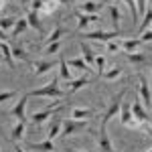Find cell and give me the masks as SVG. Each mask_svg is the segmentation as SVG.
Segmentation results:
<instances>
[{"mask_svg": "<svg viewBox=\"0 0 152 152\" xmlns=\"http://www.w3.org/2000/svg\"><path fill=\"white\" fill-rule=\"evenodd\" d=\"M128 94V89H122L120 94H116L112 97V102L107 104L104 116H102V128H107V122L114 120L116 116H120V110H122V104H124V95Z\"/></svg>", "mask_w": 152, "mask_h": 152, "instance_id": "obj_1", "label": "cell"}, {"mask_svg": "<svg viewBox=\"0 0 152 152\" xmlns=\"http://www.w3.org/2000/svg\"><path fill=\"white\" fill-rule=\"evenodd\" d=\"M65 94H67V91H63V89L59 87L57 77H53L47 85H43V87H39V89H33V91L28 94V97H31V95H37V97H53V99H55V97H63Z\"/></svg>", "mask_w": 152, "mask_h": 152, "instance_id": "obj_2", "label": "cell"}, {"mask_svg": "<svg viewBox=\"0 0 152 152\" xmlns=\"http://www.w3.org/2000/svg\"><path fill=\"white\" fill-rule=\"evenodd\" d=\"M132 114H134V118L138 120V124H140V126H144L146 134H150V130L146 128V126L150 124L152 120H150V116H148V110L144 107V104H142V102L138 99V97H136V99L132 102Z\"/></svg>", "mask_w": 152, "mask_h": 152, "instance_id": "obj_3", "label": "cell"}, {"mask_svg": "<svg viewBox=\"0 0 152 152\" xmlns=\"http://www.w3.org/2000/svg\"><path fill=\"white\" fill-rule=\"evenodd\" d=\"M120 122L130 130H142V126L138 124V120L132 114V104H122V110H120Z\"/></svg>", "mask_w": 152, "mask_h": 152, "instance_id": "obj_4", "label": "cell"}, {"mask_svg": "<svg viewBox=\"0 0 152 152\" xmlns=\"http://www.w3.org/2000/svg\"><path fill=\"white\" fill-rule=\"evenodd\" d=\"M26 104H28V94H23L20 99L14 104V107L10 110V116L16 118V122H26Z\"/></svg>", "mask_w": 152, "mask_h": 152, "instance_id": "obj_5", "label": "cell"}, {"mask_svg": "<svg viewBox=\"0 0 152 152\" xmlns=\"http://www.w3.org/2000/svg\"><path fill=\"white\" fill-rule=\"evenodd\" d=\"M138 83H140V97H142V104L146 110H152V87L150 83L146 81L144 75H138Z\"/></svg>", "mask_w": 152, "mask_h": 152, "instance_id": "obj_6", "label": "cell"}, {"mask_svg": "<svg viewBox=\"0 0 152 152\" xmlns=\"http://www.w3.org/2000/svg\"><path fill=\"white\" fill-rule=\"evenodd\" d=\"M85 126H87V122H83V120H65L63 122V130H61V138H67L71 134L83 130Z\"/></svg>", "mask_w": 152, "mask_h": 152, "instance_id": "obj_7", "label": "cell"}, {"mask_svg": "<svg viewBox=\"0 0 152 152\" xmlns=\"http://www.w3.org/2000/svg\"><path fill=\"white\" fill-rule=\"evenodd\" d=\"M120 35L118 31H94V33H85V39H94V41H99V43H110L114 41L116 37Z\"/></svg>", "mask_w": 152, "mask_h": 152, "instance_id": "obj_8", "label": "cell"}, {"mask_svg": "<svg viewBox=\"0 0 152 152\" xmlns=\"http://www.w3.org/2000/svg\"><path fill=\"white\" fill-rule=\"evenodd\" d=\"M57 61H51V59H39V61H33V71L35 75H45L47 71L55 69Z\"/></svg>", "mask_w": 152, "mask_h": 152, "instance_id": "obj_9", "label": "cell"}, {"mask_svg": "<svg viewBox=\"0 0 152 152\" xmlns=\"http://www.w3.org/2000/svg\"><path fill=\"white\" fill-rule=\"evenodd\" d=\"M75 16H77V26H79V31H83L87 24H91V23H97L99 20V16L97 14H85V12H75Z\"/></svg>", "mask_w": 152, "mask_h": 152, "instance_id": "obj_10", "label": "cell"}, {"mask_svg": "<svg viewBox=\"0 0 152 152\" xmlns=\"http://www.w3.org/2000/svg\"><path fill=\"white\" fill-rule=\"evenodd\" d=\"M142 45V39L140 37H134V39H126V41H120V49L124 53H134L136 49Z\"/></svg>", "mask_w": 152, "mask_h": 152, "instance_id": "obj_11", "label": "cell"}, {"mask_svg": "<svg viewBox=\"0 0 152 152\" xmlns=\"http://www.w3.org/2000/svg\"><path fill=\"white\" fill-rule=\"evenodd\" d=\"M53 114H55V110H49V107H45V110H41V112H35V114L28 118V120H31L33 124H39V126H41V124H45V122H47V120L53 116Z\"/></svg>", "mask_w": 152, "mask_h": 152, "instance_id": "obj_12", "label": "cell"}, {"mask_svg": "<svg viewBox=\"0 0 152 152\" xmlns=\"http://www.w3.org/2000/svg\"><path fill=\"white\" fill-rule=\"evenodd\" d=\"M104 6V2H95V0H85L81 6H79V12H85V14H97V10Z\"/></svg>", "mask_w": 152, "mask_h": 152, "instance_id": "obj_13", "label": "cell"}, {"mask_svg": "<svg viewBox=\"0 0 152 152\" xmlns=\"http://www.w3.org/2000/svg\"><path fill=\"white\" fill-rule=\"evenodd\" d=\"M99 148H102V152H114V146H112V140H110L105 128H99Z\"/></svg>", "mask_w": 152, "mask_h": 152, "instance_id": "obj_14", "label": "cell"}, {"mask_svg": "<svg viewBox=\"0 0 152 152\" xmlns=\"http://www.w3.org/2000/svg\"><path fill=\"white\" fill-rule=\"evenodd\" d=\"M0 51H2V59L6 61V65H8V67H14V55H12L10 45L4 43V41H0Z\"/></svg>", "mask_w": 152, "mask_h": 152, "instance_id": "obj_15", "label": "cell"}, {"mask_svg": "<svg viewBox=\"0 0 152 152\" xmlns=\"http://www.w3.org/2000/svg\"><path fill=\"white\" fill-rule=\"evenodd\" d=\"M26 148L37 150V152H55V142L45 140V142H39V144H26Z\"/></svg>", "mask_w": 152, "mask_h": 152, "instance_id": "obj_16", "label": "cell"}, {"mask_svg": "<svg viewBox=\"0 0 152 152\" xmlns=\"http://www.w3.org/2000/svg\"><path fill=\"white\" fill-rule=\"evenodd\" d=\"M63 35H67V28L65 26H61V24H57L55 28H53V33L49 37H45V43L47 45H51V43H57V41H61V37Z\"/></svg>", "mask_w": 152, "mask_h": 152, "instance_id": "obj_17", "label": "cell"}, {"mask_svg": "<svg viewBox=\"0 0 152 152\" xmlns=\"http://www.w3.org/2000/svg\"><path fill=\"white\" fill-rule=\"evenodd\" d=\"M59 77L61 79H67V81H71V67H69V63H67V59L63 57H59Z\"/></svg>", "mask_w": 152, "mask_h": 152, "instance_id": "obj_18", "label": "cell"}, {"mask_svg": "<svg viewBox=\"0 0 152 152\" xmlns=\"http://www.w3.org/2000/svg\"><path fill=\"white\" fill-rule=\"evenodd\" d=\"M26 20H28V26H33L35 31H39V35H43V24H41V18H39V12L31 10L26 14Z\"/></svg>", "mask_w": 152, "mask_h": 152, "instance_id": "obj_19", "label": "cell"}, {"mask_svg": "<svg viewBox=\"0 0 152 152\" xmlns=\"http://www.w3.org/2000/svg\"><path fill=\"white\" fill-rule=\"evenodd\" d=\"M79 49H81V57H83V61H85L89 67H91V65H95V57H97V55H94V51L87 47L85 43H81V45H79Z\"/></svg>", "mask_w": 152, "mask_h": 152, "instance_id": "obj_20", "label": "cell"}, {"mask_svg": "<svg viewBox=\"0 0 152 152\" xmlns=\"http://www.w3.org/2000/svg\"><path fill=\"white\" fill-rule=\"evenodd\" d=\"M61 130H63V120H53L51 128H49L47 140H55L57 136H61Z\"/></svg>", "mask_w": 152, "mask_h": 152, "instance_id": "obj_21", "label": "cell"}, {"mask_svg": "<svg viewBox=\"0 0 152 152\" xmlns=\"http://www.w3.org/2000/svg\"><path fill=\"white\" fill-rule=\"evenodd\" d=\"M87 83H91L89 77H79V79H73L69 81V89H67V94H75V91H79L83 85H87Z\"/></svg>", "mask_w": 152, "mask_h": 152, "instance_id": "obj_22", "label": "cell"}, {"mask_svg": "<svg viewBox=\"0 0 152 152\" xmlns=\"http://www.w3.org/2000/svg\"><path fill=\"white\" fill-rule=\"evenodd\" d=\"M94 116L91 110H85V107H73L71 110V120H87V118Z\"/></svg>", "mask_w": 152, "mask_h": 152, "instance_id": "obj_23", "label": "cell"}, {"mask_svg": "<svg viewBox=\"0 0 152 152\" xmlns=\"http://www.w3.org/2000/svg\"><path fill=\"white\" fill-rule=\"evenodd\" d=\"M150 26H152V8H148V10H146V14L142 16V23H140V26H138V35L146 33V31H148Z\"/></svg>", "mask_w": 152, "mask_h": 152, "instance_id": "obj_24", "label": "cell"}, {"mask_svg": "<svg viewBox=\"0 0 152 152\" xmlns=\"http://www.w3.org/2000/svg\"><path fill=\"white\" fill-rule=\"evenodd\" d=\"M24 130H26V122H16L14 128H12V140H20L24 136Z\"/></svg>", "mask_w": 152, "mask_h": 152, "instance_id": "obj_25", "label": "cell"}, {"mask_svg": "<svg viewBox=\"0 0 152 152\" xmlns=\"http://www.w3.org/2000/svg\"><path fill=\"white\" fill-rule=\"evenodd\" d=\"M18 18H14V16H0V28L6 33V31H12L14 28V24H16Z\"/></svg>", "mask_w": 152, "mask_h": 152, "instance_id": "obj_26", "label": "cell"}, {"mask_svg": "<svg viewBox=\"0 0 152 152\" xmlns=\"http://www.w3.org/2000/svg\"><path fill=\"white\" fill-rule=\"evenodd\" d=\"M110 16H112V24L120 33V20H122V14H120V8L118 6H110Z\"/></svg>", "mask_w": 152, "mask_h": 152, "instance_id": "obj_27", "label": "cell"}, {"mask_svg": "<svg viewBox=\"0 0 152 152\" xmlns=\"http://www.w3.org/2000/svg\"><path fill=\"white\" fill-rule=\"evenodd\" d=\"M26 26H28V20L26 18H18L16 24H14V28H12V37H20L26 31Z\"/></svg>", "mask_w": 152, "mask_h": 152, "instance_id": "obj_28", "label": "cell"}, {"mask_svg": "<svg viewBox=\"0 0 152 152\" xmlns=\"http://www.w3.org/2000/svg\"><path fill=\"white\" fill-rule=\"evenodd\" d=\"M67 63H69V67H73V69H79V71H89V65L83 61V59L75 57V59H67Z\"/></svg>", "mask_w": 152, "mask_h": 152, "instance_id": "obj_29", "label": "cell"}, {"mask_svg": "<svg viewBox=\"0 0 152 152\" xmlns=\"http://www.w3.org/2000/svg\"><path fill=\"white\" fill-rule=\"evenodd\" d=\"M120 75H122V67H114V69L105 71L102 77H104V79H107V81H114V79H118Z\"/></svg>", "mask_w": 152, "mask_h": 152, "instance_id": "obj_30", "label": "cell"}, {"mask_svg": "<svg viewBox=\"0 0 152 152\" xmlns=\"http://www.w3.org/2000/svg\"><path fill=\"white\" fill-rule=\"evenodd\" d=\"M124 55H126L132 63H144V61H146V55H144V53H136V51H134V53H124Z\"/></svg>", "mask_w": 152, "mask_h": 152, "instance_id": "obj_31", "label": "cell"}, {"mask_svg": "<svg viewBox=\"0 0 152 152\" xmlns=\"http://www.w3.org/2000/svg\"><path fill=\"white\" fill-rule=\"evenodd\" d=\"M61 45H63V41H57V43H51V45H47V49H45V55H57L59 49H61Z\"/></svg>", "mask_w": 152, "mask_h": 152, "instance_id": "obj_32", "label": "cell"}, {"mask_svg": "<svg viewBox=\"0 0 152 152\" xmlns=\"http://www.w3.org/2000/svg\"><path fill=\"white\" fill-rule=\"evenodd\" d=\"M57 4H59V0H51V2L45 0V6L41 8V12H43V14H51V12L57 8Z\"/></svg>", "mask_w": 152, "mask_h": 152, "instance_id": "obj_33", "label": "cell"}, {"mask_svg": "<svg viewBox=\"0 0 152 152\" xmlns=\"http://www.w3.org/2000/svg\"><path fill=\"white\" fill-rule=\"evenodd\" d=\"M12 55H14V59H20V61H28V53H26L24 49H20V47H14V49H12Z\"/></svg>", "mask_w": 152, "mask_h": 152, "instance_id": "obj_34", "label": "cell"}, {"mask_svg": "<svg viewBox=\"0 0 152 152\" xmlns=\"http://www.w3.org/2000/svg\"><path fill=\"white\" fill-rule=\"evenodd\" d=\"M104 67H105V57H104V55H97V57H95V69H97L99 75H104V73H105Z\"/></svg>", "mask_w": 152, "mask_h": 152, "instance_id": "obj_35", "label": "cell"}, {"mask_svg": "<svg viewBox=\"0 0 152 152\" xmlns=\"http://www.w3.org/2000/svg\"><path fill=\"white\" fill-rule=\"evenodd\" d=\"M16 95H18L16 89H10V91H0V104L8 102V99H12V97H16Z\"/></svg>", "mask_w": 152, "mask_h": 152, "instance_id": "obj_36", "label": "cell"}, {"mask_svg": "<svg viewBox=\"0 0 152 152\" xmlns=\"http://www.w3.org/2000/svg\"><path fill=\"white\" fill-rule=\"evenodd\" d=\"M136 8H138V16H144L148 10V0H136Z\"/></svg>", "mask_w": 152, "mask_h": 152, "instance_id": "obj_37", "label": "cell"}, {"mask_svg": "<svg viewBox=\"0 0 152 152\" xmlns=\"http://www.w3.org/2000/svg\"><path fill=\"white\" fill-rule=\"evenodd\" d=\"M45 6V0H33L31 2V10H37V12H41V8Z\"/></svg>", "mask_w": 152, "mask_h": 152, "instance_id": "obj_38", "label": "cell"}, {"mask_svg": "<svg viewBox=\"0 0 152 152\" xmlns=\"http://www.w3.org/2000/svg\"><path fill=\"white\" fill-rule=\"evenodd\" d=\"M140 39H142V43H148V41H152V28H148L146 33H142Z\"/></svg>", "mask_w": 152, "mask_h": 152, "instance_id": "obj_39", "label": "cell"}, {"mask_svg": "<svg viewBox=\"0 0 152 152\" xmlns=\"http://www.w3.org/2000/svg\"><path fill=\"white\" fill-rule=\"evenodd\" d=\"M118 49H120V41H110V43H107V51H118Z\"/></svg>", "mask_w": 152, "mask_h": 152, "instance_id": "obj_40", "label": "cell"}, {"mask_svg": "<svg viewBox=\"0 0 152 152\" xmlns=\"http://www.w3.org/2000/svg\"><path fill=\"white\" fill-rule=\"evenodd\" d=\"M6 2H8V0H0V12L4 10V6H6Z\"/></svg>", "mask_w": 152, "mask_h": 152, "instance_id": "obj_41", "label": "cell"}, {"mask_svg": "<svg viewBox=\"0 0 152 152\" xmlns=\"http://www.w3.org/2000/svg\"><path fill=\"white\" fill-rule=\"evenodd\" d=\"M0 41H6V33H4L2 28H0Z\"/></svg>", "mask_w": 152, "mask_h": 152, "instance_id": "obj_42", "label": "cell"}, {"mask_svg": "<svg viewBox=\"0 0 152 152\" xmlns=\"http://www.w3.org/2000/svg\"><path fill=\"white\" fill-rule=\"evenodd\" d=\"M14 152H24V150H23V146H18V144H16V146H14Z\"/></svg>", "mask_w": 152, "mask_h": 152, "instance_id": "obj_43", "label": "cell"}, {"mask_svg": "<svg viewBox=\"0 0 152 152\" xmlns=\"http://www.w3.org/2000/svg\"><path fill=\"white\" fill-rule=\"evenodd\" d=\"M0 136H4V130H2V128H0ZM4 138H6V136H4Z\"/></svg>", "mask_w": 152, "mask_h": 152, "instance_id": "obj_44", "label": "cell"}, {"mask_svg": "<svg viewBox=\"0 0 152 152\" xmlns=\"http://www.w3.org/2000/svg\"><path fill=\"white\" fill-rule=\"evenodd\" d=\"M59 2H73V0H59Z\"/></svg>", "mask_w": 152, "mask_h": 152, "instance_id": "obj_45", "label": "cell"}, {"mask_svg": "<svg viewBox=\"0 0 152 152\" xmlns=\"http://www.w3.org/2000/svg\"><path fill=\"white\" fill-rule=\"evenodd\" d=\"M67 152H83V150H67Z\"/></svg>", "mask_w": 152, "mask_h": 152, "instance_id": "obj_46", "label": "cell"}, {"mask_svg": "<svg viewBox=\"0 0 152 152\" xmlns=\"http://www.w3.org/2000/svg\"><path fill=\"white\" fill-rule=\"evenodd\" d=\"M20 2H33V0H20Z\"/></svg>", "mask_w": 152, "mask_h": 152, "instance_id": "obj_47", "label": "cell"}, {"mask_svg": "<svg viewBox=\"0 0 152 152\" xmlns=\"http://www.w3.org/2000/svg\"><path fill=\"white\" fill-rule=\"evenodd\" d=\"M0 59H2V51H0Z\"/></svg>", "mask_w": 152, "mask_h": 152, "instance_id": "obj_48", "label": "cell"}, {"mask_svg": "<svg viewBox=\"0 0 152 152\" xmlns=\"http://www.w3.org/2000/svg\"><path fill=\"white\" fill-rule=\"evenodd\" d=\"M146 152H152V148H150V150H146Z\"/></svg>", "mask_w": 152, "mask_h": 152, "instance_id": "obj_49", "label": "cell"}, {"mask_svg": "<svg viewBox=\"0 0 152 152\" xmlns=\"http://www.w3.org/2000/svg\"><path fill=\"white\" fill-rule=\"evenodd\" d=\"M150 87H152V81H150Z\"/></svg>", "mask_w": 152, "mask_h": 152, "instance_id": "obj_50", "label": "cell"}, {"mask_svg": "<svg viewBox=\"0 0 152 152\" xmlns=\"http://www.w3.org/2000/svg\"><path fill=\"white\" fill-rule=\"evenodd\" d=\"M0 152H2V148H0Z\"/></svg>", "mask_w": 152, "mask_h": 152, "instance_id": "obj_51", "label": "cell"}, {"mask_svg": "<svg viewBox=\"0 0 152 152\" xmlns=\"http://www.w3.org/2000/svg\"><path fill=\"white\" fill-rule=\"evenodd\" d=\"M150 2H152V0H150Z\"/></svg>", "mask_w": 152, "mask_h": 152, "instance_id": "obj_52", "label": "cell"}]
</instances>
